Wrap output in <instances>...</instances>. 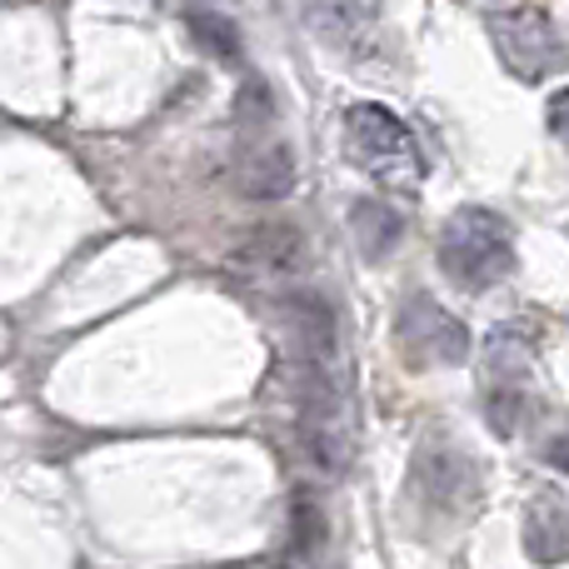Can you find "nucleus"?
Listing matches in <instances>:
<instances>
[{
    "mask_svg": "<svg viewBox=\"0 0 569 569\" xmlns=\"http://www.w3.org/2000/svg\"><path fill=\"white\" fill-rule=\"evenodd\" d=\"M236 180L256 200H284L295 190V156L280 136L276 100L256 80L236 96Z\"/></svg>",
    "mask_w": 569,
    "mask_h": 569,
    "instance_id": "obj_1",
    "label": "nucleus"
},
{
    "mask_svg": "<svg viewBox=\"0 0 569 569\" xmlns=\"http://www.w3.org/2000/svg\"><path fill=\"white\" fill-rule=\"evenodd\" d=\"M440 270L450 284L480 295L515 270V236L495 210L465 206L440 230Z\"/></svg>",
    "mask_w": 569,
    "mask_h": 569,
    "instance_id": "obj_2",
    "label": "nucleus"
},
{
    "mask_svg": "<svg viewBox=\"0 0 569 569\" xmlns=\"http://www.w3.org/2000/svg\"><path fill=\"white\" fill-rule=\"evenodd\" d=\"M345 146H350V160L365 176L390 190H415L425 180V156L415 146L410 126L375 100L345 110Z\"/></svg>",
    "mask_w": 569,
    "mask_h": 569,
    "instance_id": "obj_3",
    "label": "nucleus"
},
{
    "mask_svg": "<svg viewBox=\"0 0 569 569\" xmlns=\"http://www.w3.org/2000/svg\"><path fill=\"white\" fill-rule=\"evenodd\" d=\"M395 350L410 370H440V365L470 360V330L430 295H410L395 315Z\"/></svg>",
    "mask_w": 569,
    "mask_h": 569,
    "instance_id": "obj_4",
    "label": "nucleus"
},
{
    "mask_svg": "<svg viewBox=\"0 0 569 569\" xmlns=\"http://www.w3.org/2000/svg\"><path fill=\"white\" fill-rule=\"evenodd\" d=\"M490 36H495V50H500L505 70L520 80H545V76H555V70L569 66V46L545 10H510V16H495Z\"/></svg>",
    "mask_w": 569,
    "mask_h": 569,
    "instance_id": "obj_5",
    "label": "nucleus"
},
{
    "mask_svg": "<svg viewBox=\"0 0 569 569\" xmlns=\"http://www.w3.org/2000/svg\"><path fill=\"white\" fill-rule=\"evenodd\" d=\"M410 490H415V500H420V510L455 520V515H470L475 500H480V470H475V460L465 450H455V445H425V450L415 455Z\"/></svg>",
    "mask_w": 569,
    "mask_h": 569,
    "instance_id": "obj_6",
    "label": "nucleus"
},
{
    "mask_svg": "<svg viewBox=\"0 0 569 569\" xmlns=\"http://www.w3.org/2000/svg\"><path fill=\"white\" fill-rule=\"evenodd\" d=\"M305 450L320 465L325 475L350 470V420H345V400L330 385V375L315 370L310 375V395H305Z\"/></svg>",
    "mask_w": 569,
    "mask_h": 569,
    "instance_id": "obj_7",
    "label": "nucleus"
},
{
    "mask_svg": "<svg viewBox=\"0 0 569 569\" xmlns=\"http://www.w3.org/2000/svg\"><path fill=\"white\" fill-rule=\"evenodd\" d=\"M305 26L330 50H365L380 26V0H300Z\"/></svg>",
    "mask_w": 569,
    "mask_h": 569,
    "instance_id": "obj_8",
    "label": "nucleus"
},
{
    "mask_svg": "<svg viewBox=\"0 0 569 569\" xmlns=\"http://www.w3.org/2000/svg\"><path fill=\"white\" fill-rule=\"evenodd\" d=\"M525 555L535 565H565L569 560V500L565 495H535L525 510Z\"/></svg>",
    "mask_w": 569,
    "mask_h": 569,
    "instance_id": "obj_9",
    "label": "nucleus"
},
{
    "mask_svg": "<svg viewBox=\"0 0 569 569\" xmlns=\"http://www.w3.org/2000/svg\"><path fill=\"white\" fill-rule=\"evenodd\" d=\"M350 230H355V246H360L365 260L395 256V246L405 240V220L395 216L385 200H355L350 206Z\"/></svg>",
    "mask_w": 569,
    "mask_h": 569,
    "instance_id": "obj_10",
    "label": "nucleus"
},
{
    "mask_svg": "<svg viewBox=\"0 0 569 569\" xmlns=\"http://www.w3.org/2000/svg\"><path fill=\"white\" fill-rule=\"evenodd\" d=\"M250 266H266V270H290L300 266V236L290 226H266L256 240L246 246Z\"/></svg>",
    "mask_w": 569,
    "mask_h": 569,
    "instance_id": "obj_11",
    "label": "nucleus"
},
{
    "mask_svg": "<svg viewBox=\"0 0 569 569\" xmlns=\"http://www.w3.org/2000/svg\"><path fill=\"white\" fill-rule=\"evenodd\" d=\"M190 30H196V40H206L216 56H240V40H236V30H230V20H220V16H190Z\"/></svg>",
    "mask_w": 569,
    "mask_h": 569,
    "instance_id": "obj_12",
    "label": "nucleus"
},
{
    "mask_svg": "<svg viewBox=\"0 0 569 569\" xmlns=\"http://www.w3.org/2000/svg\"><path fill=\"white\" fill-rule=\"evenodd\" d=\"M550 130L569 146V86L555 90V100H550Z\"/></svg>",
    "mask_w": 569,
    "mask_h": 569,
    "instance_id": "obj_13",
    "label": "nucleus"
},
{
    "mask_svg": "<svg viewBox=\"0 0 569 569\" xmlns=\"http://www.w3.org/2000/svg\"><path fill=\"white\" fill-rule=\"evenodd\" d=\"M545 460H550L555 470L569 475V425H565L560 435H550V445H545Z\"/></svg>",
    "mask_w": 569,
    "mask_h": 569,
    "instance_id": "obj_14",
    "label": "nucleus"
}]
</instances>
